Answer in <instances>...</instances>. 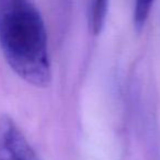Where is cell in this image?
<instances>
[{
	"label": "cell",
	"instance_id": "cell-4",
	"mask_svg": "<svg viewBox=\"0 0 160 160\" xmlns=\"http://www.w3.org/2000/svg\"><path fill=\"white\" fill-rule=\"evenodd\" d=\"M155 1L156 0H135L133 21L134 27L137 31H142L145 28Z\"/></svg>",
	"mask_w": 160,
	"mask_h": 160
},
{
	"label": "cell",
	"instance_id": "cell-1",
	"mask_svg": "<svg viewBox=\"0 0 160 160\" xmlns=\"http://www.w3.org/2000/svg\"><path fill=\"white\" fill-rule=\"evenodd\" d=\"M0 48L10 68L30 85L52 81L47 33L32 0H0Z\"/></svg>",
	"mask_w": 160,
	"mask_h": 160
},
{
	"label": "cell",
	"instance_id": "cell-2",
	"mask_svg": "<svg viewBox=\"0 0 160 160\" xmlns=\"http://www.w3.org/2000/svg\"><path fill=\"white\" fill-rule=\"evenodd\" d=\"M0 160H42L11 116H0Z\"/></svg>",
	"mask_w": 160,
	"mask_h": 160
},
{
	"label": "cell",
	"instance_id": "cell-3",
	"mask_svg": "<svg viewBox=\"0 0 160 160\" xmlns=\"http://www.w3.org/2000/svg\"><path fill=\"white\" fill-rule=\"evenodd\" d=\"M110 0H92L90 10V30L94 35L101 33L107 20Z\"/></svg>",
	"mask_w": 160,
	"mask_h": 160
}]
</instances>
